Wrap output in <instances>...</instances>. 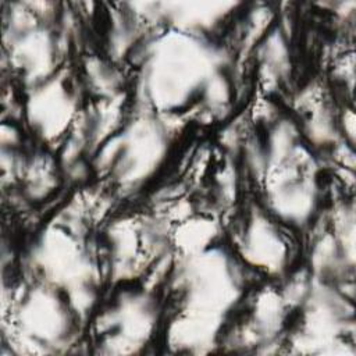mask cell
<instances>
[{
	"label": "cell",
	"mask_w": 356,
	"mask_h": 356,
	"mask_svg": "<svg viewBox=\"0 0 356 356\" xmlns=\"http://www.w3.org/2000/svg\"><path fill=\"white\" fill-rule=\"evenodd\" d=\"M14 320L17 345H35L43 352L68 345L79 325L64 292L36 280L17 302Z\"/></svg>",
	"instance_id": "cell-1"
},
{
	"label": "cell",
	"mask_w": 356,
	"mask_h": 356,
	"mask_svg": "<svg viewBox=\"0 0 356 356\" xmlns=\"http://www.w3.org/2000/svg\"><path fill=\"white\" fill-rule=\"evenodd\" d=\"M264 207H250L236 229L238 260L270 280L284 275L292 260L291 239Z\"/></svg>",
	"instance_id": "cell-2"
},
{
	"label": "cell",
	"mask_w": 356,
	"mask_h": 356,
	"mask_svg": "<svg viewBox=\"0 0 356 356\" xmlns=\"http://www.w3.org/2000/svg\"><path fill=\"white\" fill-rule=\"evenodd\" d=\"M79 111L76 90L61 72L32 86L25 103L28 125L47 146L67 138Z\"/></svg>",
	"instance_id": "cell-3"
}]
</instances>
